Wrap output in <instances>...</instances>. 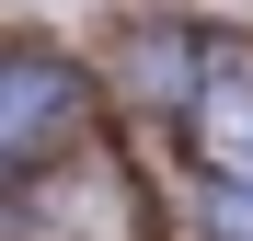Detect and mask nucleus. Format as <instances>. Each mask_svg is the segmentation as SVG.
Segmentation results:
<instances>
[{"label":"nucleus","instance_id":"obj_1","mask_svg":"<svg viewBox=\"0 0 253 241\" xmlns=\"http://www.w3.org/2000/svg\"><path fill=\"white\" fill-rule=\"evenodd\" d=\"M23 241H46V230H69V241H126L138 230V184H126V161H104V149H69L58 172H35L23 184Z\"/></svg>","mask_w":253,"mask_h":241},{"label":"nucleus","instance_id":"obj_2","mask_svg":"<svg viewBox=\"0 0 253 241\" xmlns=\"http://www.w3.org/2000/svg\"><path fill=\"white\" fill-rule=\"evenodd\" d=\"M81 127V69L58 46H23V58H0V161H35V149H58Z\"/></svg>","mask_w":253,"mask_h":241},{"label":"nucleus","instance_id":"obj_3","mask_svg":"<svg viewBox=\"0 0 253 241\" xmlns=\"http://www.w3.org/2000/svg\"><path fill=\"white\" fill-rule=\"evenodd\" d=\"M184 127H196V161H207L219 184H253V58H207V69H196Z\"/></svg>","mask_w":253,"mask_h":241},{"label":"nucleus","instance_id":"obj_4","mask_svg":"<svg viewBox=\"0 0 253 241\" xmlns=\"http://www.w3.org/2000/svg\"><path fill=\"white\" fill-rule=\"evenodd\" d=\"M207 230H219V241H253V184H207Z\"/></svg>","mask_w":253,"mask_h":241}]
</instances>
